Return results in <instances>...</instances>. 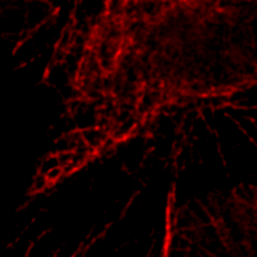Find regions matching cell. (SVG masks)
Returning a JSON list of instances; mask_svg holds the SVG:
<instances>
[{"instance_id": "6da1fadb", "label": "cell", "mask_w": 257, "mask_h": 257, "mask_svg": "<svg viewBox=\"0 0 257 257\" xmlns=\"http://www.w3.org/2000/svg\"><path fill=\"white\" fill-rule=\"evenodd\" d=\"M114 78L140 130L257 88V1L128 2Z\"/></svg>"}]
</instances>
